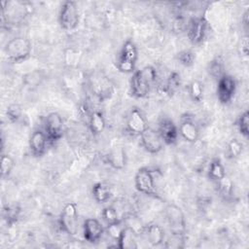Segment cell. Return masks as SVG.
Segmentation results:
<instances>
[{
  "label": "cell",
  "mask_w": 249,
  "mask_h": 249,
  "mask_svg": "<svg viewBox=\"0 0 249 249\" xmlns=\"http://www.w3.org/2000/svg\"><path fill=\"white\" fill-rule=\"evenodd\" d=\"M241 21H242L244 27L247 28V26H248V21H249V20H248V10H246V11L244 12V14H243V16H242V18H241Z\"/></svg>",
  "instance_id": "obj_41"
},
{
  "label": "cell",
  "mask_w": 249,
  "mask_h": 249,
  "mask_svg": "<svg viewBox=\"0 0 249 249\" xmlns=\"http://www.w3.org/2000/svg\"><path fill=\"white\" fill-rule=\"evenodd\" d=\"M157 130L164 144L173 145L176 143L179 136L178 126L169 118L161 119V121L159 123V127Z\"/></svg>",
  "instance_id": "obj_15"
},
{
  "label": "cell",
  "mask_w": 249,
  "mask_h": 249,
  "mask_svg": "<svg viewBox=\"0 0 249 249\" xmlns=\"http://www.w3.org/2000/svg\"><path fill=\"white\" fill-rule=\"evenodd\" d=\"M104 228L102 224L95 218H89L84 222L83 225V234L86 241L89 243H96L98 242L103 233Z\"/></svg>",
  "instance_id": "obj_16"
},
{
  "label": "cell",
  "mask_w": 249,
  "mask_h": 249,
  "mask_svg": "<svg viewBox=\"0 0 249 249\" xmlns=\"http://www.w3.org/2000/svg\"><path fill=\"white\" fill-rule=\"evenodd\" d=\"M44 79V74L39 70L31 71L23 76V83L26 87L33 89L38 87Z\"/></svg>",
  "instance_id": "obj_29"
},
{
  "label": "cell",
  "mask_w": 249,
  "mask_h": 249,
  "mask_svg": "<svg viewBox=\"0 0 249 249\" xmlns=\"http://www.w3.org/2000/svg\"><path fill=\"white\" fill-rule=\"evenodd\" d=\"M136 190L146 196L158 197L154 172L148 167H140L134 176Z\"/></svg>",
  "instance_id": "obj_5"
},
{
  "label": "cell",
  "mask_w": 249,
  "mask_h": 249,
  "mask_svg": "<svg viewBox=\"0 0 249 249\" xmlns=\"http://www.w3.org/2000/svg\"><path fill=\"white\" fill-rule=\"evenodd\" d=\"M15 167V160L14 159L8 155V154H3L1 156V160H0V172H1V177L3 179L8 178L13 169Z\"/></svg>",
  "instance_id": "obj_28"
},
{
  "label": "cell",
  "mask_w": 249,
  "mask_h": 249,
  "mask_svg": "<svg viewBox=\"0 0 249 249\" xmlns=\"http://www.w3.org/2000/svg\"><path fill=\"white\" fill-rule=\"evenodd\" d=\"M228 155L231 159H236L238 158L244 149L243 143L237 139V138H232L229 143H228Z\"/></svg>",
  "instance_id": "obj_32"
},
{
  "label": "cell",
  "mask_w": 249,
  "mask_h": 249,
  "mask_svg": "<svg viewBox=\"0 0 249 249\" xmlns=\"http://www.w3.org/2000/svg\"><path fill=\"white\" fill-rule=\"evenodd\" d=\"M22 115V108L18 103H12L6 109V117L11 123H17Z\"/></svg>",
  "instance_id": "obj_36"
},
{
  "label": "cell",
  "mask_w": 249,
  "mask_h": 249,
  "mask_svg": "<svg viewBox=\"0 0 249 249\" xmlns=\"http://www.w3.org/2000/svg\"><path fill=\"white\" fill-rule=\"evenodd\" d=\"M178 131L179 135L188 143H196L199 138V129L190 117H185L181 120Z\"/></svg>",
  "instance_id": "obj_17"
},
{
  "label": "cell",
  "mask_w": 249,
  "mask_h": 249,
  "mask_svg": "<svg viewBox=\"0 0 249 249\" xmlns=\"http://www.w3.org/2000/svg\"><path fill=\"white\" fill-rule=\"evenodd\" d=\"M44 131L51 143L59 141L64 132V123L62 117L57 112H51L47 115L44 122Z\"/></svg>",
  "instance_id": "obj_8"
},
{
  "label": "cell",
  "mask_w": 249,
  "mask_h": 249,
  "mask_svg": "<svg viewBox=\"0 0 249 249\" xmlns=\"http://www.w3.org/2000/svg\"><path fill=\"white\" fill-rule=\"evenodd\" d=\"M89 84L92 94H94V96L101 102L109 99L114 92V87L112 83L102 73H94L90 77Z\"/></svg>",
  "instance_id": "obj_7"
},
{
  "label": "cell",
  "mask_w": 249,
  "mask_h": 249,
  "mask_svg": "<svg viewBox=\"0 0 249 249\" xmlns=\"http://www.w3.org/2000/svg\"><path fill=\"white\" fill-rule=\"evenodd\" d=\"M117 247L120 249H136L137 244V231L135 229L128 225H124L118 240Z\"/></svg>",
  "instance_id": "obj_18"
},
{
  "label": "cell",
  "mask_w": 249,
  "mask_h": 249,
  "mask_svg": "<svg viewBox=\"0 0 249 249\" xmlns=\"http://www.w3.org/2000/svg\"><path fill=\"white\" fill-rule=\"evenodd\" d=\"M149 127L147 120L138 108H132L127 116L126 129L132 135H140Z\"/></svg>",
  "instance_id": "obj_13"
},
{
  "label": "cell",
  "mask_w": 249,
  "mask_h": 249,
  "mask_svg": "<svg viewBox=\"0 0 249 249\" xmlns=\"http://www.w3.org/2000/svg\"><path fill=\"white\" fill-rule=\"evenodd\" d=\"M178 61L185 67H191L196 61V53L191 50H183L177 53Z\"/></svg>",
  "instance_id": "obj_35"
},
{
  "label": "cell",
  "mask_w": 249,
  "mask_h": 249,
  "mask_svg": "<svg viewBox=\"0 0 249 249\" xmlns=\"http://www.w3.org/2000/svg\"><path fill=\"white\" fill-rule=\"evenodd\" d=\"M237 51L241 59H247L249 55V37L248 35L241 36L238 44Z\"/></svg>",
  "instance_id": "obj_39"
},
{
  "label": "cell",
  "mask_w": 249,
  "mask_h": 249,
  "mask_svg": "<svg viewBox=\"0 0 249 249\" xmlns=\"http://www.w3.org/2000/svg\"><path fill=\"white\" fill-rule=\"evenodd\" d=\"M106 162L117 170H122L126 165V154L123 147L112 148L105 156Z\"/></svg>",
  "instance_id": "obj_20"
},
{
  "label": "cell",
  "mask_w": 249,
  "mask_h": 249,
  "mask_svg": "<svg viewBox=\"0 0 249 249\" xmlns=\"http://www.w3.org/2000/svg\"><path fill=\"white\" fill-rule=\"evenodd\" d=\"M207 20L203 17L193 18L189 20L187 26V35L193 45L201 44L207 34Z\"/></svg>",
  "instance_id": "obj_10"
},
{
  "label": "cell",
  "mask_w": 249,
  "mask_h": 249,
  "mask_svg": "<svg viewBox=\"0 0 249 249\" xmlns=\"http://www.w3.org/2000/svg\"><path fill=\"white\" fill-rule=\"evenodd\" d=\"M185 233H177V232H170L169 237L166 239L164 247L166 248H173L179 249L184 247V238Z\"/></svg>",
  "instance_id": "obj_33"
},
{
  "label": "cell",
  "mask_w": 249,
  "mask_h": 249,
  "mask_svg": "<svg viewBox=\"0 0 249 249\" xmlns=\"http://www.w3.org/2000/svg\"><path fill=\"white\" fill-rule=\"evenodd\" d=\"M138 59V50L134 42L126 40L117 58V68L120 72L124 74L133 73L135 71L136 62Z\"/></svg>",
  "instance_id": "obj_3"
},
{
  "label": "cell",
  "mask_w": 249,
  "mask_h": 249,
  "mask_svg": "<svg viewBox=\"0 0 249 249\" xmlns=\"http://www.w3.org/2000/svg\"><path fill=\"white\" fill-rule=\"evenodd\" d=\"M50 140L42 129H35L29 137V150L34 157H42L48 149Z\"/></svg>",
  "instance_id": "obj_14"
},
{
  "label": "cell",
  "mask_w": 249,
  "mask_h": 249,
  "mask_svg": "<svg viewBox=\"0 0 249 249\" xmlns=\"http://www.w3.org/2000/svg\"><path fill=\"white\" fill-rule=\"evenodd\" d=\"M89 127L93 135L101 134L106 127V120L101 111H92L89 116Z\"/></svg>",
  "instance_id": "obj_21"
},
{
  "label": "cell",
  "mask_w": 249,
  "mask_h": 249,
  "mask_svg": "<svg viewBox=\"0 0 249 249\" xmlns=\"http://www.w3.org/2000/svg\"><path fill=\"white\" fill-rule=\"evenodd\" d=\"M188 91H189V95H190L191 99L194 102L198 103V102H200L203 99L204 88H203V85H202V83L200 81L193 80L189 84Z\"/></svg>",
  "instance_id": "obj_25"
},
{
  "label": "cell",
  "mask_w": 249,
  "mask_h": 249,
  "mask_svg": "<svg viewBox=\"0 0 249 249\" xmlns=\"http://www.w3.org/2000/svg\"><path fill=\"white\" fill-rule=\"evenodd\" d=\"M225 70H226L225 62L221 56H217L214 59H212L209 62L208 67H207L208 74L216 80L220 79L222 76H224L226 74Z\"/></svg>",
  "instance_id": "obj_24"
},
{
  "label": "cell",
  "mask_w": 249,
  "mask_h": 249,
  "mask_svg": "<svg viewBox=\"0 0 249 249\" xmlns=\"http://www.w3.org/2000/svg\"><path fill=\"white\" fill-rule=\"evenodd\" d=\"M58 21L60 27L66 32L74 31L78 27L80 14L75 1L67 0L62 3L58 14Z\"/></svg>",
  "instance_id": "obj_4"
},
{
  "label": "cell",
  "mask_w": 249,
  "mask_h": 249,
  "mask_svg": "<svg viewBox=\"0 0 249 249\" xmlns=\"http://www.w3.org/2000/svg\"><path fill=\"white\" fill-rule=\"evenodd\" d=\"M101 217H102L103 221L107 225H110V224H113V223L121 221V218L119 217L118 210L114 206H112V205L106 206V207H104L102 209Z\"/></svg>",
  "instance_id": "obj_30"
},
{
  "label": "cell",
  "mask_w": 249,
  "mask_h": 249,
  "mask_svg": "<svg viewBox=\"0 0 249 249\" xmlns=\"http://www.w3.org/2000/svg\"><path fill=\"white\" fill-rule=\"evenodd\" d=\"M208 178L213 181L214 183L222 180L225 176H227L226 173V168L219 159H213L209 164L208 167Z\"/></svg>",
  "instance_id": "obj_23"
},
{
  "label": "cell",
  "mask_w": 249,
  "mask_h": 249,
  "mask_svg": "<svg viewBox=\"0 0 249 249\" xmlns=\"http://www.w3.org/2000/svg\"><path fill=\"white\" fill-rule=\"evenodd\" d=\"M164 217L170 232L185 233L186 231V218L183 210L176 204H168L164 208Z\"/></svg>",
  "instance_id": "obj_6"
},
{
  "label": "cell",
  "mask_w": 249,
  "mask_h": 249,
  "mask_svg": "<svg viewBox=\"0 0 249 249\" xmlns=\"http://www.w3.org/2000/svg\"><path fill=\"white\" fill-rule=\"evenodd\" d=\"M189 22V21H188ZM188 22L185 20L184 18L182 17H178L174 21H173V30L176 33H182L184 31L187 30V26H188Z\"/></svg>",
  "instance_id": "obj_40"
},
{
  "label": "cell",
  "mask_w": 249,
  "mask_h": 249,
  "mask_svg": "<svg viewBox=\"0 0 249 249\" xmlns=\"http://www.w3.org/2000/svg\"><path fill=\"white\" fill-rule=\"evenodd\" d=\"M78 210L74 202H68L64 205L59 218V226L63 231L69 235H75L78 231Z\"/></svg>",
  "instance_id": "obj_9"
},
{
  "label": "cell",
  "mask_w": 249,
  "mask_h": 249,
  "mask_svg": "<svg viewBox=\"0 0 249 249\" xmlns=\"http://www.w3.org/2000/svg\"><path fill=\"white\" fill-rule=\"evenodd\" d=\"M32 51L30 41L23 36H17L9 40L4 48V52L9 60L13 62H22L26 60Z\"/></svg>",
  "instance_id": "obj_2"
},
{
  "label": "cell",
  "mask_w": 249,
  "mask_h": 249,
  "mask_svg": "<svg viewBox=\"0 0 249 249\" xmlns=\"http://www.w3.org/2000/svg\"><path fill=\"white\" fill-rule=\"evenodd\" d=\"M124 225L122 224V220L119 221V222H116V223H113V224H110V225H107V228H106V232L107 234L112 238L114 239L115 241L118 240L123 229H124Z\"/></svg>",
  "instance_id": "obj_38"
},
{
  "label": "cell",
  "mask_w": 249,
  "mask_h": 249,
  "mask_svg": "<svg viewBox=\"0 0 249 249\" xmlns=\"http://www.w3.org/2000/svg\"><path fill=\"white\" fill-rule=\"evenodd\" d=\"M147 241L152 246H159L163 243L165 239V232L161 226L156 223H150L142 230Z\"/></svg>",
  "instance_id": "obj_19"
},
{
  "label": "cell",
  "mask_w": 249,
  "mask_h": 249,
  "mask_svg": "<svg viewBox=\"0 0 249 249\" xmlns=\"http://www.w3.org/2000/svg\"><path fill=\"white\" fill-rule=\"evenodd\" d=\"M81 54L74 48H66L63 52V62L69 68H74L79 64Z\"/></svg>",
  "instance_id": "obj_27"
},
{
  "label": "cell",
  "mask_w": 249,
  "mask_h": 249,
  "mask_svg": "<svg viewBox=\"0 0 249 249\" xmlns=\"http://www.w3.org/2000/svg\"><path fill=\"white\" fill-rule=\"evenodd\" d=\"M140 144L150 154H158L163 148V141L158 130L148 127L142 134L139 135Z\"/></svg>",
  "instance_id": "obj_12"
},
{
  "label": "cell",
  "mask_w": 249,
  "mask_h": 249,
  "mask_svg": "<svg viewBox=\"0 0 249 249\" xmlns=\"http://www.w3.org/2000/svg\"><path fill=\"white\" fill-rule=\"evenodd\" d=\"M91 194L97 203H105L112 197L111 188L104 183H96L92 186Z\"/></svg>",
  "instance_id": "obj_22"
},
{
  "label": "cell",
  "mask_w": 249,
  "mask_h": 249,
  "mask_svg": "<svg viewBox=\"0 0 249 249\" xmlns=\"http://www.w3.org/2000/svg\"><path fill=\"white\" fill-rule=\"evenodd\" d=\"M236 126L239 131V133L245 137L248 138L249 136V112L246 110L238 117L236 121Z\"/></svg>",
  "instance_id": "obj_31"
},
{
  "label": "cell",
  "mask_w": 249,
  "mask_h": 249,
  "mask_svg": "<svg viewBox=\"0 0 249 249\" xmlns=\"http://www.w3.org/2000/svg\"><path fill=\"white\" fill-rule=\"evenodd\" d=\"M163 90L171 95L177 91V89L181 86V77L177 72H172L168 75L165 83H164Z\"/></svg>",
  "instance_id": "obj_26"
},
{
  "label": "cell",
  "mask_w": 249,
  "mask_h": 249,
  "mask_svg": "<svg viewBox=\"0 0 249 249\" xmlns=\"http://www.w3.org/2000/svg\"><path fill=\"white\" fill-rule=\"evenodd\" d=\"M19 215V208L15 205H7L3 208V218L8 225H13L17 222Z\"/></svg>",
  "instance_id": "obj_34"
},
{
  "label": "cell",
  "mask_w": 249,
  "mask_h": 249,
  "mask_svg": "<svg viewBox=\"0 0 249 249\" xmlns=\"http://www.w3.org/2000/svg\"><path fill=\"white\" fill-rule=\"evenodd\" d=\"M216 185L218 187L220 194L223 195L224 196H230L232 194L233 184L228 176H225L222 180L216 182Z\"/></svg>",
  "instance_id": "obj_37"
},
{
  "label": "cell",
  "mask_w": 249,
  "mask_h": 249,
  "mask_svg": "<svg viewBox=\"0 0 249 249\" xmlns=\"http://www.w3.org/2000/svg\"><path fill=\"white\" fill-rule=\"evenodd\" d=\"M236 82L231 75L225 74L217 80L216 94L217 98L222 104H228L231 101L235 94Z\"/></svg>",
  "instance_id": "obj_11"
},
{
  "label": "cell",
  "mask_w": 249,
  "mask_h": 249,
  "mask_svg": "<svg viewBox=\"0 0 249 249\" xmlns=\"http://www.w3.org/2000/svg\"><path fill=\"white\" fill-rule=\"evenodd\" d=\"M158 78L157 70L152 65H146L132 73L130 79V93L135 98L146 97Z\"/></svg>",
  "instance_id": "obj_1"
}]
</instances>
